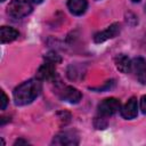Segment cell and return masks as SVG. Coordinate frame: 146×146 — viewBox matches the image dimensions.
<instances>
[{
  "label": "cell",
  "instance_id": "obj_20",
  "mask_svg": "<svg viewBox=\"0 0 146 146\" xmlns=\"http://www.w3.org/2000/svg\"><path fill=\"white\" fill-rule=\"evenodd\" d=\"M0 1H5V0H0Z\"/></svg>",
  "mask_w": 146,
  "mask_h": 146
},
{
  "label": "cell",
  "instance_id": "obj_4",
  "mask_svg": "<svg viewBox=\"0 0 146 146\" xmlns=\"http://www.w3.org/2000/svg\"><path fill=\"white\" fill-rule=\"evenodd\" d=\"M52 144L54 145H60V146H74L79 144V137L76 135L75 131H62L59 133H57L54 139H52Z\"/></svg>",
  "mask_w": 146,
  "mask_h": 146
},
{
  "label": "cell",
  "instance_id": "obj_17",
  "mask_svg": "<svg viewBox=\"0 0 146 146\" xmlns=\"http://www.w3.org/2000/svg\"><path fill=\"white\" fill-rule=\"evenodd\" d=\"M19 144H27L26 140H23V139H18L15 141V145H19Z\"/></svg>",
  "mask_w": 146,
  "mask_h": 146
},
{
  "label": "cell",
  "instance_id": "obj_13",
  "mask_svg": "<svg viewBox=\"0 0 146 146\" xmlns=\"http://www.w3.org/2000/svg\"><path fill=\"white\" fill-rule=\"evenodd\" d=\"M44 60L46 62H48V63H51V64H58V63H60L62 62V58H60V56L57 54V52H55V51H49L48 54H46L44 55Z\"/></svg>",
  "mask_w": 146,
  "mask_h": 146
},
{
  "label": "cell",
  "instance_id": "obj_19",
  "mask_svg": "<svg viewBox=\"0 0 146 146\" xmlns=\"http://www.w3.org/2000/svg\"><path fill=\"white\" fill-rule=\"evenodd\" d=\"M131 1H132V2H139L140 0H131Z\"/></svg>",
  "mask_w": 146,
  "mask_h": 146
},
{
  "label": "cell",
  "instance_id": "obj_7",
  "mask_svg": "<svg viewBox=\"0 0 146 146\" xmlns=\"http://www.w3.org/2000/svg\"><path fill=\"white\" fill-rule=\"evenodd\" d=\"M56 75V70H55V64L46 62L42 64L38 71H36V79L38 80H51Z\"/></svg>",
  "mask_w": 146,
  "mask_h": 146
},
{
  "label": "cell",
  "instance_id": "obj_2",
  "mask_svg": "<svg viewBox=\"0 0 146 146\" xmlns=\"http://www.w3.org/2000/svg\"><path fill=\"white\" fill-rule=\"evenodd\" d=\"M32 11V6L29 0H11L7 8V13L10 17L18 19L25 17Z\"/></svg>",
  "mask_w": 146,
  "mask_h": 146
},
{
  "label": "cell",
  "instance_id": "obj_1",
  "mask_svg": "<svg viewBox=\"0 0 146 146\" xmlns=\"http://www.w3.org/2000/svg\"><path fill=\"white\" fill-rule=\"evenodd\" d=\"M41 91V83L40 80H29L19 84L14 90V100L16 105H27L32 103Z\"/></svg>",
  "mask_w": 146,
  "mask_h": 146
},
{
  "label": "cell",
  "instance_id": "obj_16",
  "mask_svg": "<svg viewBox=\"0 0 146 146\" xmlns=\"http://www.w3.org/2000/svg\"><path fill=\"white\" fill-rule=\"evenodd\" d=\"M140 110L144 114H146V96H143L140 99Z\"/></svg>",
  "mask_w": 146,
  "mask_h": 146
},
{
  "label": "cell",
  "instance_id": "obj_5",
  "mask_svg": "<svg viewBox=\"0 0 146 146\" xmlns=\"http://www.w3.org/2000/svg\"><path fill=\"white\" fill-rule=\"evenodd\" d=\"M120 30H121L120 24L114 23V24L110 25L106 30L96 33V34L94 35V41H95L96 43H102V42H104V41H106V40H108V39L115 38V36L120 33Z\"/></svg>",
  "mask_w": 146,
  "mask_h": 146
},
{
  "label": "cell",
  "instance_id": "obj_18",
  "mask_svg": "<svg viewBox=\"0 0 146 146\" xmlns=\"http://www.w3.org/2000/svg\"><path fill=\"white\" fill-rule=\"evenodd\" d=\"M32 1H33L34 3H41V2L43 1V0H32Z\"/></svg>",
  "mask_w": 146,
  "mask_h": 146
},
{
  "label": "cell",
  "instance_id": "obj_3",
  "mask_svg": "<svg viewBox=\"0 0 146 146\" xmlns=\"http://www.w3.org/2000/svg\"><path fill=\"white\" fill-rule=\"evenodd\" d=\"M121 107V103L116 98H106L98 105V114L99 116L107 117L114 115L116 112H119Z\"/></svg>",
  "mask_w": 146,
  "mask_h": 146
},
{
  "label": "cell",
  "instance_id": "obj_6",
  "mask_svg": "<svg viewBox=\"0 0 146 146\" xmlns=\"http://www.w3.org/2000/svg\"><path fill=\"white\" fill-rule=\"evenodd\" d=\"M131 71L136 73L140 83L146 84V62L143 58H135L131 60Z\"/></svg>",
  "mask_w": 146,
  "mask_h": 146
},
{
  "label": "cell",
  "instance_id": "obj_14",
  "mask_svg": "<svg viewBox=\"0 0 146 146\" xmlns=\"http://www.w3.org/2000/svg\"><path fill=\"white\" fill-rule=\"evenodd\" d=\"M114 84H115V81H114V80H110V81H107V82H106L104 86H102V87L90 88V89L96 90V91H104V90H108V89H111L112 87H114Z\"/></svg>",
  "mask_w": 146,
  "mask_h": 146
},
{
  "label": "cell",
  "instance_id": "obj_11",
  "mask_svg": "<svg viewBox=\"0 0 146 146\" xmlns=\"http://www.w3.org/2000/svg\"><path fill=\"white\" fill-rule=\"evenodd\" d=\"M19 33L17 30L13 29V27H8V26H2L0 29V39L2 43H8L11 42L14 40H16L18 38Z\"/></svg>",
  "mask_w": 146,
  "mask_h": 146
},
{
  "label": "cell",
  "instance_id": "obj_8",
  "mask_svg": "<svg viewBox=\"0 0 146 146\" xmlns=\"http://www.w3.org/2000/svg\"><path fill=\"white\" fill-rule=\"evenodd\" d=\"M137 114H138V103L135 97H131L121 110V115L127 120H131L135 119Z\"/></svg>",
  "mask_w": 146,
  "mask_h": 146
},
{
  "label": "cell",
  "instance_id": "obj_12",
  "mask_svg": "<svg viewBox=\"0 0 146 146\" xmlns=\"http://www.w3.org/2000/svg\"><path fill=\"white\" fill-rule=\"evenodd\" d=\"M115 65L119 71L122 73H129L131 72V60L128 56L121 54L115 58Z\"/></svg>",
  "mask_w": 146,
  "mask_h": 146
},
{
  "label": "cell",
  "instance_id": "obj_15",
  "mask_svg": "<svg viewBox=\"0 0 146 146\" xmlns=\"http://www.w3.org/2000/svg\"><path fill=\"white\" fill-rule=\"evenodd\" d=\"M1 97H2V99H1V110H5L7 107V104H8V98H7V96L3 91H1Z\"/></svg>",
  "mask_w": 146,
  "mask_h": 146
},
{
  "label": "cell",
  "instance_id": "obj_10",
  "mask_svg": "<svg viewBox=\"0 0 146 146\" xmlns=\"http://www.w3.org/2000/svg\"><path fill=\"white\" fill-rule=\"evenodd\" d=\"M67 7L73 15L80 16V15L84 14V11L87 10L88 2H87V0H68Z\"/></svg>",
  "mask_w": 146,
  "mask_h": 146
},
{
  "label": "cell",
  "instance_id": "obj_9",
  "mask_svg": "<svg viewBox=\"0 0 146 146\" xmlns=\"http://www.w3.org/2000/svg\"><path fill=\"white\" fill-rule=\"evenodd\" d=\"M60 98L67 103H71V104H76L81 100L82 98V95L81 92L76 89V88H73V87H65L60 94Z\"/></svg>",
  "mask_w": 146,
  "mask_h": 146
}]
</instances>
